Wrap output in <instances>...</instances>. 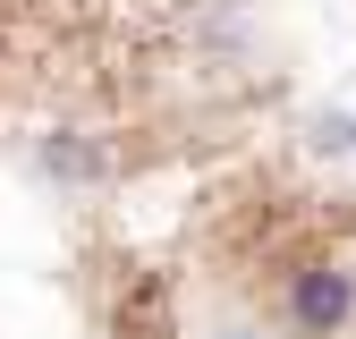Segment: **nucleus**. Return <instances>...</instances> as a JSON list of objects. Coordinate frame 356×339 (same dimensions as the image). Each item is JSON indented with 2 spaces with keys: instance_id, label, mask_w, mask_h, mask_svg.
Here are the masks:
<instances>
[{
  "instance_id": "nucleus-3",
  "label": "nucleus",
  "mask_w": 356,
  "mask_h": 339,
  "mask_svg": "<svg viewBox=\"0 0 356 339\" xmlns=\"http://www.w3.org/2000/svg\"><path fill=\"white\" fill-rule=\"evenodd\" d=\"M229 339H263V331H229Z\"/></svg>"
},
{
  "instance_id": "nucleus-2",
  "label": "nucleus",
  "mask_w": 356,
  "mask_h": 339,
  "mask_svg": "<svg viewBox=\"0 0 356 339\" xmlns=\"http://www.w3.org/2000/svg\"><path fill=\"white\" fill-rule=\"evenodd\" d=\"M42 170H51V179H102V153L76 144V136H51L42 144Z\"/></svg>"
},
{
  "instance_id": "nucleus-1",
  "label": "nucleus",
  "mask_w": 356,
  "mask_h": 339,
  "mask_svg": "<svg viewBox=\"0 0 356 339\" xmlns=\"http://www.w3.org/2000/svg\"><path fill=\"white\" fill-rule=\"evenodd\" d=\"M356 322V272L348 263H305L289 280V331L297 339H339Z\"/></svg>"
}]
</instances>
